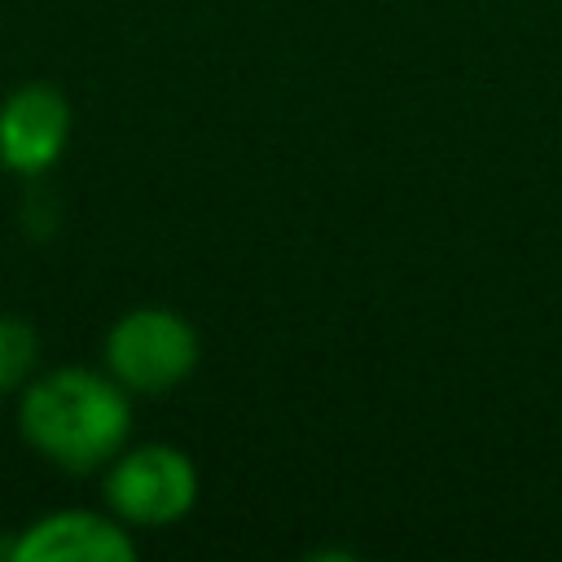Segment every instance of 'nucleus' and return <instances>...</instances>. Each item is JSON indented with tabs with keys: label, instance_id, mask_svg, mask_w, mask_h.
Here are the masks:
<instances>
[{
	"label": "nucleus",
	"instance_id": "20e7f679",
	"mask_svg": "<svg viewBox=\"0 0 562 562\" xmlns=\"http://www.w3.org/2000/svg\"><path fill=\"white\" fill-rule=\"evenodd\" d=\"M70 97L48 79H26L0 97V171L18 180L48 176L70 145Z\"/></svg>",
	"mask_w": 562,
	"mask_h": 562
},
{
	"label": "nucleus",
	"instance_id": "7ed1b4c3",
	"mask_svg": "<svg viewBox=\"0 0 562 562\" xmlns=\"http://www.w3.org/2000/svg\"><path fill=\"white\" fill-rule=\"evenodd\" d=\"M202 492L198 465L180 443L140 439L127 443L101 470V505L132 531H162L193 514Z\"/></svg>",
	"mask_w": 562,
	"mask_h": 562
},
{
	"label": "nucleus",
	"instance_id": "f257e3e1",
	"mask_svg": "<svg viewBox=\"0 0 562 562\" xmlns=\"http://www.w3.org/2000/svg\"><path fill=\"white\" fill-rule=\"evenodd\" d=\"M13 400L22 443L61 474H101L132 443V395L101 364L40 369Z\"/></svg>",
	"mask_w": 562,
	"mask_h": 562
},
{
	"label": "nucleus",
	"instance_id": "f03ea898",
	"mask_svg": "<svg viewBox=\"0 0 562 562\" xmlns=\"http://www.w3.org/2000/svg\"><path fill=\"white\" fill-rule=\"evenodd\" d=\"M202 360L198 325L167 303H136L101 334V369L132 395L158 400L180 391Z\"/></svg>",
	"mask_w": 562,
	"mask_h": 562
},
{
	"label": "nucleus",
	"instance_id": "423d86ee",
	"mask_svg": "<svg viewBox=\"0 0 562 562\" xmlns=\"http://www.w3.org/2000/svg\"><path fill=\"white\" fill-rule=\"evenodd\" d=\"M35 373H40V329L18 312H0V400L18 395Z\"/></svg>",
	"mask_w": 562,
	"mask_h": 562
},
{
	"label": "nucleus",
	"instance_id": "39448f33",
	"mask_svg": "<svg viewBox=\"0 0 562 562\" xmlns=\"http://www.w3.org/2000/svg\"><path fill=\"white\" fill-rule=\"evenodd\" d=\"M9 562H132L140 553L136 531L105 505H61L31 518L4 549Z\"/></svg>",
	"mask_w": 562,
	"mask_h": 562
}]
</instances>
